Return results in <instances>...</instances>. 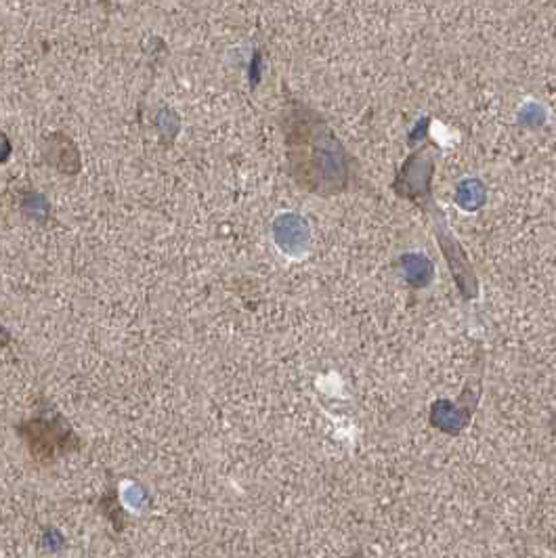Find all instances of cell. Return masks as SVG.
Masks as SVG:
<instances>
[{
  "mask_svg": "<svg viewBox=\"0 0 556 558\" xmlns=\"http://www.w3.org/2000/svg\"><path fill=\"white\" fill-rule=\"evenodd\" d=\"M9 342H11V334L3 328V325H0V347H6Z\"/></svg>",
  "mask_w": 556,
  "mask_h": 558,
  "instance_id": "cell-9",
  "label": "cell"
},
{
  "mask_svg": "<svg viewBox=\"0 0 556 558\" xmlns=\"http://www.w3.org/2000/svg\"><path fill=\"white\" fill-rule=\"evenodd\" d=\"M275 242L283 248V252H300L309 242V227L299 215H282L275 221Z\"/></svg>",
  "mask_w": 556,
  "mask_h": 558,
  "instance_id": "cell-5",
  "label": "cell"
},
{
  "mask_svg": "<svg viewBox=\"0 0 556 558\" xmlns=\"http://www.w3.org/2000/svg\"><path fill=\"white\" fill-rule=\"evenodd\" d=\"M552 429H554V432H556V413H554V418H552Z\"/></svg>",
  "mask_w": 556,
  "mask_h": 558,
  "instance_id": "cell-10",
  "label": "cell"
},
{
  "mask_svg": "<svg viewBox=\"0 0 556 558\" xmlns=\"http://www.w3.org/2000/svg\"><path fill=\"white\" fill-rule=\"evenodd\" d=\"M11 155V141L4 133H0V164H4Z\"/></svg>",
  "mask_w": 556,
  "mask_h": 558,
  "instance_id": "cell-8",
  "label": "cell"
},
{
  "mask_svg": "<svg viewBox=\"0 0 556 558\" xmlns=\"http://www.w3.org/2000/svg\"><path fill=\"white\" fill-rule=\"evenodd\" d=\"M17 435L28 445L31 460L38 464H53L61 456L74 454L82 447L78 435L61 413L23 420L17 424Z\"/></svg>",
  "mask_w": 556,
  "mask_h": 558,
  "instance_id": "cell-3",
  "label": "cell"
},
{
  "mask_svg": "<svg viewBox=\"0 0 556 558\" xmlns=\"http://www.w3.org/2000/svg\"><path fill=\"white\" fill-rule=\"evenodd\" d=\"M403 275L412 288H426L428 281L433 279V265L431 261L420 254H408L401 259Z\"/></svg>",
  "mask_w": 556,
  "mask_h": 558,
  "instance_id": "cell-6",
  "label": "cell"
},
{
  "mask_svg": "<svg viewBox=\"0 0 556 558\" xmlns=\"http://www.w3.org/2000/svg\"><path fill=\"white\" fill-rule=\"evenodd\" d=\"M456 202L466 210H477L479 206L485 202V187L481 181H462V185L458 187Z\"/></svg>",
  "mask_w": 556,
  "mask_h": 558,
  "instance_id": "cell-7",
  "label": "cell"
},
{
  "mask_svg": "<svg viewBox=\"0 0 556 558\" xmlns=\"http://www.w3.org/2000/svg\"><path fill=\"white\" fill-rule=\"evenodd\" d=\"M435 149L437 147L431 146L428 141H422V146L414 149L406 160V164L401 166L393 183V190L399 198H408L414 204H418L422 212L431 218L435 237H437L441 252H444L447 265H450L453 281H456L460 292H462L464 300H472L479 297L477 275L472 271L469 256L462 250V244L452 235V229L447 227L444 210L433 199L431 181L435 173Z\"/></svg>",
  "mask_w": 556,
  "mask_h": 558,
  "instance_id": "cell-2",
  "label": "cell"
},
{
  "mask_svg": "<svg viewBox=\"0 0 556 558\" xmlns=\"http://www.w3.org/2000/svg\"><path fill=\"white\" fill-rule=\"evenodd\" d=\"M288 174L302 191L332 198L349 191L357 179V160L336 133L299 99H286L280 114Z\"/></svg>",
  "mask_w": 556,
  "mask_h": 558,
  "instance_id": "cell-1",
  "label": "cell"
},
{
  "mask_svg": "<svg viewBox=\"0 0 556 558\" xmlns=\"http://www.w3.org/2000/svg\"><path fill=\"white\" fill-rule=\"evenodd\" d=\"M44 143H47V146H44L42 154H44V160H47L50 166L66 174L80 173V168H82L80 154L69 137H66L63 133H53L44 139Z\"/></svg>",
  "mask_w": 556,
  "mask_h": 558,
  "instance_id": "cell-4",
  "label": "cell"
}]
</instances>
